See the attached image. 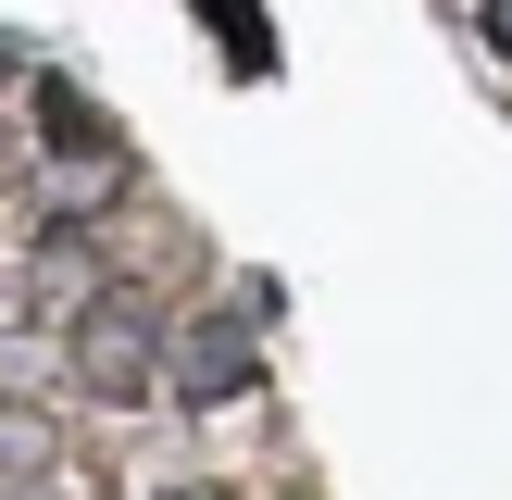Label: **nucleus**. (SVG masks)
Segmentation results:
<instances>
[{"instance_id": "obj_1", "label": "nucleus", "mask_w": 512, "mask_h": 500, "mask_svg": "<svg viewBox=\"0 0 512 500\" xmlns=\"http://www.w3.org/2000/svg\"><path fill=\"white\" fill-rule=\"evenodd\" d=\"M163 363H175V338H163V313H150L138 288L75 300V375H88L100 400H150V388H163Z\"/></svg>"}, {"instance_id": "obj_2", "label": "nucleus", "mask_w": 512, "mask_h": 500, "mask_svg": "<svg viewBox=\"0 0 512 500\" xmlns=\"http://www.w3.org/2000/svg\"><path fill=\"white\" fill-rule=\"evenodd\" d=\"M250 375H263V350H250V313H213V325H188V338H175L163 388L188 400V413H213V400H238Z\"/></svg>"}, {"instance_id": "obj_3", "label": "nucleus", "mask_w": 512, "mask_h": 500, "mask_svg": "<svg viewBox=\"0 0 512 500\" xmlns=\"http://www.w3.org/2000/svg\"><path fill=\"white\" fill-rule=\"evenodd\" d=\"M38 138H50V150H75L88 175H113V113H100L88 88H63V75L38 88Z\"/></svg>"}, {"instance_id": "obj_4", "label": "nucleus", "mask_w": 512, "mask_h": 500, "mask_svg": "<svg viewBox=\"0 0 512 500\" xmlns=\"http://www.w3.org/2000/svg\"><path fill=\"white\" fill-rule=\"evenodd\" d=\"M475 25H488V50L512 63V0H475Z\"/></svg>"}, {"instance_id": "obj_5", "label": "nucleus", "mask_w": 512, "mask_h": 500, "mask_svg": "<svg viewBox=\"0 0 512 500\" xmlns=\"http://www.w3.org/2000/svg\"><path fill=\"white\" fill-rule=\"evenodd\" d=\"M13 75H25V50H13V38H0V88H13Z\"/></svg>"}, {"instance_id": "obj_6", "label": "nucleus", "mask_w": 512, "mask_h": 500, "mask_svg": "<svg viewBox=\"0 0 512 500\" xmlns=\"http://www.w3.org/2000/svg\"><path fill=\"white\" fill-rule=\"evenodd\" d=\"M188 500H213V488H188Z\"/></svg>"}]
</instances>
